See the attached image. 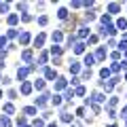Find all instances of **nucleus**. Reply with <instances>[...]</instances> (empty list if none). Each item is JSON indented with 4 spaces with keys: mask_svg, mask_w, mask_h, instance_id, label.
I'll return each mask as SVG.
<instances>
[{
    "mask_svg": "<svg viewBox=\"0 0 127 127\" xmlns=\"http://www.w3.org/2000/svg\"><path fill=\"white\" fill-rule=\"evenodd\" d=\"M28 74H30V66H28V68H26V66H23V68H17V78H19L21 83H26V76H28Z\"/></svg>",
    "mask_w": 127,
    "mask_h": 127,
    "instance_id": "1",
    "label": "nucleus"
},
{
    "mask_svg": "<svg viewBox=\"0 0 127 127\" xmlns=\"http://www.w3.org/2000/svg\"><path fill=\"white\" fill-rule=\"evenodd\" d=\"M83 64H85V68H87V70H91V66L95 64V55L87 53V55H85V59H83Z\"/></svg>",
    "mask_w": 127,
    "mask_h": 127,
    "instance_id": "2",
    "label": "nucleus"
},
{
    "mask_svg": "<svg viewBox=\"0 0 127 127\" xmlns=\"http://www.w3.org/2000/svg\"><path fill=\"white\" fill-rule=\"evenodd\" d=\"M47 100H49V93H45V95H40V97H36V108H45L47 106Z\"/></svg>",
    "mask_w": 127,
    "mask_h": 127,
    "instance_id": "3",
    "label": "nucleus"
},
{
    "mask_svg": "<svg viewBox=\"0 0 127 127\" xmlns=\"http://www.w3.org/2000/svg\"><path fill=\"white\" fill-rule=\"evenodd\" d=\"M119 11H121V4H119V2H110L108 4V13L110 15H117Z\"/></svg>",
    "mask_w": 127,
    "mask_h": 127,
    "instance_id": "4",
    "label": "nucleus"
},
{
    "mask_svg": "<svg viewBox=\"0 0 127 127\" xmlns=\"http://www.w3.org/2000/svg\"><path fill=\"white\" fill-rule=\"evenodd\" d=\"M104 100H106V95L100 93V91H95V93L91 95V102H93V104H95V102H104Z\"/></svg>",
    "mask_w": 127,
    "mask_h": 127,
    "instance_id": "5",
    "label": "nucleus"
},
{
    "mask_svg": "<svg viewBox=\"0 0 127 127\" xmlns=\"http://www.w3.org/2000/svg\"><path fill=\"white\" fill-rule=\"evenodd\" d=\"M42 45H45V34H38V36L34 38V47H38V49H40Z\"/></svg>",
    "mask_w": 127,
    "mask_h": 127,
    "instance_id": "6",
    "label": "nucleus"
},
{
    "mask_svg": "<svg viewBox=\"0 0 127 127\" xmlns=\"http://www.w3.org/2000/svg\"><path fill=\"white\" fill-rule=\"evenodd\" d=\"M106 55H108V53H106L104 47H100V49L95 51V59H106Z\"/></svg>",
    "mask_w": 127,
    "mask_h": 127,
    "instance_id": "7",
    "label": "nucleus"
},
{
    "mask_svg": "<svg viewBox=\"0 0 127 127\" xmlns=\"http://www.w3.org/2000/svg\"><path fill=\"white\" fill-rule=\"evenodd\" d=\"M66 89V78H57V83H55V91H62Z\"/></svg>",
    "mask_w": 127,
    "mask_h": 127,
    "instance_id": "8",
    "label": "nucleus"
},
{
    "mask_svg": "<svg viewBox=\"0 0 127 127\" xmlns=\"http://www.w3.org/2000/svg\"><path fill=\"white\" fill-rule=\"evenodd\" d=\"M51 55H53V57L57 59L59 55H62V47H57V45H53V47H51Z\"/></svg>",
    "mask_w": 127,
    "mask_h": 127,
    "instance_id": "9",
    "label": "nucleus"
},
{
    "mask_svg": "<svg viewBox=\"0 0 127 127\" xmlns=\"http://www.w3.org/2000/svg\"><path fill=\"white\" fill-rule=\"evenodd\" d=\"M4 112H6V117H11V114L15 112V106L11 104V102H6V104H4Z\"/></svg>",
    "mask_w": 127,
    "mask_h": 127,
    "instance_id": "10",
    "label": "nucleus"
},
{
    "mask_svg": "<svg viewBox=\"0 0 127 127\" xmlns=\"http://www.w3.org/2000/svg\"><path fill=\"white\" fill-rule=\"evenodd\" d=\"M21 93H23V95L32 93V85H30V83H21Z\"/></svg>",
    "mask_w": 127,
    "mask_h": 127,
    "instance_id": "11",
    "label": "nucleus"
},
{
    "mask_svg": "<svg viewBox=\"0 0 127 127\" xmlns=\"http://www.w3.org/2000/svg\"><path fill=\"white\" fill-rule=\"evenodd\" d=\"M21 59H23V62H32V51L26 49V51L21 53Z\"/></svg>",
    "mask_w": 127,
    "mask_h": 127,
    "instance_id": "12",
    "label": "nucleus"
},
{
    "mask_svg": "<svg viewBox=\"0 0 127 127\" xmlns=\"http://www.w3.org/2000/svg\"><path fill=\"white\" fill-rule=\"evenodd\" d=\"M23 114H28V117L36 114V106H28V108H23Z\"/></svg>",
    "mask_w": 127,
    "mask_h": 127,
    "instance_id": "13",
    "label": "nucleus"
},
{
    "mask_svg": "<svg viewBox=\"0 0 127 127\" xmlns=\"http://www.w3.org/2000/svg\"><path fill=\"white\" fill-rule=\"evenodd\" d=\"M19 42H21V45H28V42H30V34H28V32H23L21 36H19Z\"/></svg>",
    "mask_w": 127,
    "mask_h": 127,
    "instance_id": "14",
    "label": "nucleus"
},
{
    "mask_svg": "<svg viewBox=\"0 0 127 127\" xmlns=\"http://www.w3.org/2000/svg\"><path fill=\"white\" fill-rule=\"evenodd\" d=\"M78 70H81V66H78V62H70V72H72V74H76Z\"/></svg>",
    "mask_w": 127,
    "mask_h": 127,
    "instance_id": "15",
    "label": "nucleus"
},
{
    "mask_svg": "<svg viewBox=\"0 0 127 127\" xmlns=\"http://www.w3.org/2000/svg\"><path fill=\"white\" fill-rule=\"evenodd\" d=\"M0 125H2V127H11V119L6 117V114H2V119H0Z\"/></svg>",
    "mask_w": 127,
    "mask_h": 127,
    "instance_id": "16",
    "label": "nucleus"
},
{
    "mask_svg": "<svg viewBox=\"0 0 127 127\" xmlns=\"http://www.w3.org/2000/svg\"><path fill=\"white\" fill-rule=\"evenodd\" d=\"M6 21H9L11 26H15V23L19 21V15H15V13H13V15H9V17H6Z\"/></svg>",
    "mask_w": 127,
    "mask_h": 127,
    "instance_id": "17",
    "label": "nucleus"
},
{
    "mask_svg": "<svg viewBox=\"0 0 127 127\" xmlns=\"http://www.w3.org/2000/svg\"><path fill=\"white\" fill-rule=\"evenodd\" d=\"M45 76L49 78V81H51V78H55V70L53 68H45Z\"/></svg>",
    "mask_w": 127,
    "mask_h": 127,
    "instance_id": "18",
    "label": "nucleus"
},
{
    "mask_svg": "<svg viewBox=\"0 0 127 127\" xmlns=\"http://www.w3.org/2000/svg\"><path fill=\"white\" fill-rule=\"evenodd\" d=\"M110 74H112V72H110V68H102L100 70V76L102 78H110Z\"/></svg>",
    "mask_w": 127,
    "mask_h": 127,
    "instance_id": "19",
    "label": "nucleus"
},
{
    "mask_svg": "<svg viewBox=\"0 0 127 127\" xmlns=\"http://www.w3.org/2000/svg\"><path fill=\"white\" fill-rule=\"evenodd\" d=\"M85 51V42H76L74 45V53H83Z\"/></svg>",
    "mask_w": 127,
    "mask_h": 127,
    "instance_id": "20",
    "label": "nucleus"
},
{
    "mask_svg": "<svg viewBox=\"0 0 127 127\" xmlns=\"http://www.w3.org/2000/svg\"><path fill=\"white\" fill-rule=\"evenodd\" d=\"M62 121H64V123H70V121H72V114L64 110V112H62Z\"/></svg>",
    "mask_w": 127,
    "mask_h": 127,
    "instance_id": "21",
    "label": "nucleus"
},
{
    "mask_svg": "<svg viewBox=\"0 0 127 127\" xmlns=\"http://www.w3.org/2000/svg\"><path fill=\"white\" fill-rule=\"evenodd\" d=\"M117 28H121V30H125V28H127V19H117Z\"/></svg>",
    "mask_w": 127,
    "mask_h": 127,
    "instance_id": "22",
    "label": "nucleus"
},
{
    "mask_svg": "<svg viewBox=\"0 0 127 127\" xmlns=\"http://www.w3.org/2000/svg\"><path fill=\"white\" fill-rule=\"evenodd\" d=\"M72 97H74V91H72V89H66V93H64V100H68V102H70Z\"/></svg>",
    "mask_w": 127,
    "mask_h": 127,
    "instance_id": "23",
    "label": "nucleus"
},
{
    "mask_svg": "<svg viewBox=\"0 0 127 127\" xmlns=\"http://www.w3.org/2000/svg\"><path fill=\"white\" fill-rule=\"evenodd\" d=\"M57 17L59 19H68V11H66V9H59L57 11Z\"/></svg>",
    "mask_w": 127,
    "mask_h": 127,
    "instance_id": "24",
    "label": "nucleus"
},
{
    "mask_svg": "<svg viewBox=\"0 0 127 127\" xmlns=\"http://www.w3.org/2000/svg\"><path fill=\"white\" fill-rule=\"evenodd\" d=\"M93 19H95V13L93 11H87L85 13V21H93Z\"/></svg>",
    "mask_w": 127,
    "mask_h": 127,
    "instance_id": "25",
    "label": "nucleus"
},
{
    "mask_svg": "<svg viewBox=\"0 0 127 127\" xmlns=\"http://www.w3.org/2000/svg\"><path fill=\"white\" fill-rule=\"evenodd\" d=\"M9 11V2H0V15H4Z\"/></svg>",
    "mask_w": 127,
    "mask_h": 127,
    "instance_id": "26",
    "label": "nucleus"
},
{
    "mask_svg": "<svg viewBox=\"0 0 127 127\" xmlns=\"http://www.w3.org/2000/svg\"><path fill=\"white\" fill-rule=\"evenodd\" d=\"M78 36H81V38H87V36H89V28H81Z\"/></svg>",
    "mask_w": 127,
    "mask_h": 127,
    "instance_id": "27",
    "label": "nucleus"
},
{
    "mask_svg": "<svg viewBox=\"0 0 127 127\" xmlns=\"http://www.w3.org/2000/svg\"><path fill=\"white\" fill-rule=\"evenodd\" d=\"M51 38H53V42H59V40H62V32H53V36H51Z\"/></svg>",
    "mask_w": 127,
    "mask_h": 127,
    "instance_id": "28",
    "label": "nucleus"
},
{
    "mask_svg": "<svg viewBox=\"0 0 127 127\" xmlns=\"http://www.w3.org/2000/svg\"><path fill=\"white\" fill-rule=\"evenodd\" d=\"M34 87H36L38 91H42V89H45V81H40V78H38V81L34 83Z\"/></svg>",
    "mask_w": 127,
    "mask_h": 127,
    "instance_id": "29",
    "label": "nucleus"
},
{
    "mask_svg": "<svg viewBox=\"0 0 127 127\" xmlns=\"http://www.w3.org/2000/svg\"><path fill=\"white\" fill-rule=\"evenodd\" d=\"M83 93H85V87H83V85H78L76 89H74V95H83Z\"/></svg>",
    "mask_w": 127,
    "mask_h": 127,
    "instance_id": "30",
    "label": "nucleus"
},
{
    "mask_svg": "<svg viewBox=\"0 0 127 127\" xmlns=\"http://www.w3.org/2000/svg\"><path fill=\"white\" fill-rule=\"evenodd\" d=\"M117 104H119V100H117V97H110V100H108V108H114Z\"/></svg>",
    "mask_w": 127,
    "mask_h": 127,
    "instance_id": "31",
    "label": "nucleus"
},
{
    "mask_svg": "<svg viewBox=\"0 0 127 127\" xmlns=\"http://www.w3.org/2000/svg\"><path fill=\"white\" fill-rule=\"evenodd\" d=\"M119 51H127V40H125V38L119 42Z\"/></svg>",
    "mask_w": 127,
    "mask_h": 127,
    "instance_id": "32",
    "label": "nucleus"
},
{
    "mask_svg": "<svg viewBox=\"0 0 127 127\" xmlns=\"http://www.w3.org/2000/svg\"><path fill=\"white\" fill-rule=\"evenodd\" d=\"M102 23L104 26H110V15H102Z\"/></svg>",
    "mask_w": 127,
    "mask_h": 127,
    "instance_id": "33",
    "label": "nucleus"
},
{
    "mask_svg": "<svg viewBox=\"0 0 127 127\" xmlns=\"http://www.w3.org/2000/svg\"><path fill=\"white\" fill-rule=\"evenodd\" d=\"M106 112H108V117H110V119L117 117V110H114V108H106Z\"/></svg>",
    "mask_w": 127,
    "mask_h": 127,
    "instance_id": "34",
    "label": "nucleus"
},
{
    "mask_svg": "<svg viewBox=\"0 0 127 127\" xmlns=\"http://www.w3.org/2000/svg\"><path fill=\"white\" fill-rule=\"evenodd\" d=\"M26 123H28V119H26V117H19V119H17V125H19V127H21V125L26 127Z\"/></svg>",
    "mask_w": 127,
    "mask_h": 127,
    "instance_id": "35",
    "label": "nucleus"
},
{
    "mask_svg": "<svg viewBox=\"0 0 127 127\" xmlns=\"http://www.w3.org/2000/svg\"><path fill=\"white\" fill-rule=\"evenodd\" d=\"M47 59H49V55H47V51H42L40 53V64H47Z\"/></svg>",
    "mask_w": 127,
    "mask_h": 127,
    "instance_id": "36",
    "label": "nucleus"
},
{
    "mask_svg": "<svg viewBox=\"0 0 127 127\" xmlns=\"http://www.w3.org/2000/svg\"><path fill=\"white\" fill-rule=\"evenodd\" d=\"M119 70H121V64H112L110 66V72H119Z\"/></svg>",
    "mask_w": 127,
    "mask_h": 127,
    "instance_id": "37",
    "label": "nucleus"
},
{
    "mask_svg": "<svg viewBox=\"0 0 127 127\" xmlns=\"http://www.w3.org/2000/svg\"><path fill=\"white\" fill-rule=\"evenodd\" d=\"M47 21H49V19H47V17H45V15H40V17H38V23H40V26H45V23H47Z\"/></svg>",
    "mask_w": 127,
    "mask_h": 127,
    "instance_id": "38",
    "label": "nucleus"
},
{
    "mask_svg": "<svg viewBox=\"0 0 127 127\" xmlns=\"http://www.w3.org/2000/svg\"><path fill=\"white\" fill-rule=\"evenodd\" d=\"M4 47H6V38L0 36V49H4Z\"/></svg>",
    "mask_w": 127,
    "mask_h": 127,
    "instance_id": "39",
    "label": "nucleus"
},
{
    "mask_svg": "<svg viewBox=\"0 0 127 127\" xmlns=\"http://www.w3.org/2000/svg\"><path fill=\"white\" fill-rule=\"evenodd\" d=\"M53 104H55V106L62 104V97H59V95H55V97H53Z\"/></svg>",
    "mask_w": 127,
    "mask_h": 127,
    "instance_id": "40",
    "label": "nucleus"
},
{
    "mask_svg": "<svg viewBox=\"0 0 127 127\" xmlns=\"http://www.w3.org/2000/svg\"><path fill=\"white\" fill-rule=\"evenodd\" d=\"M17 9H19V11H26V9H28V4H26V2H19Z\"/></svg>",
    "mask_w": 127,
    "mask_h": 127,
    "instance_id": "41",
    "label": "nucleus"
},
{
    "mask_svg": "<svg viewBox=\"0 0 127 127\" xmlns=\"http://www.w3.org/2000/svg\"><path fill=\"white\" fill-rule=\"evenodd\" d=\"M32 127H45V123H42V121H38V119H36V121H34V125H32Z\"/></svg>",
    "mask_w": 127,
    "mask_h": 127,
    "instance_id": "42",
    "label": "nucleus"
},
{
    "mask_svg": "<svg viewBox=\"0 0 127 127\" xmlns=\"http://www.w3.org/2000/svg\"><path fill=\"white\" fill-rule=\"evenodd\" d=\"M121 117H123V119H127V104H125V108L121 110Z\"/></svg>",
    "mask_w": 127,
    "mask_h": 127,
    "instance_id": "43",
    "label": "nucleus"
},
{
    "mask_svg": "<svg viewBox=\"0 0 127 127\" xmlns=\"http://www.w3.org/2000/svg\"><path fill=\"white\" fill-rule=\"evenodd\" d=\"M121 68H123V70H127V62H123V64H121Z\"/></svg>",
    "mask_w": 127,
    "mask_h": 127,
    "instance_id": "44",
    "label": "nucleus"
},
{
    "mask_svg": "<svg viewBox=\"0 0 127 127\" xmlns=\"http://www.w3.org/2000/svg\"><path fill=\"white\" fill-rule=\"evenodd\" d=\"M47 127H57V123H49V125H47Z\"/></svg>",
    "mask_w": 127,
    "mask_h": 127,
    "instance_id": "45",
    "label": "nucleus"
},
{
    "mask_svg": "<svg viewBox=\"0 0 127 127\" xmlns=\"http://www.w3.org/2000/svg\"><path fill=\"white\" fill-rule=\"evenodd\" d=\"M108 127H117V125H114V123H112V125H108Z\"/></svg>",
    "mask_w": 127,
    "mask_h": 127,
    "instance_id": "46",
    "label": "nucleus"
},
{
    "mask_svg": "<svg viewBox=\"0 0 127 127\" xmlns=\"http://www.w3.org/2000/svg\"><path fill=\"white\" fill-rule=\"evenodd\" d=\"M0 97H2V91H0Z\"/></svg>",
    "mask_w": 127,
    "mask_h": 127,
    "instance_id": "47",
    "label": "nucleus"
},
{
    "mask_svg": "<svg viewBox=\"0 0 127 127\" xmlns=\"http://www.w3.org/2000/svg\"><path fill=\"white\" fill-rule=\"evenodd\" d=\"M0 81H2V76H0Z\"/></svg>",
    "mask_w": 127,
    "mask_h": 127,
    "instance_id": "48",
    "label": "nucleus"
},
{
    "mask_svg": "<svg viewBox=\"0 0 127 127\" xmlns=\"http://www.w3.org/2000/svg\"><path fill=\"white\" fill-rule=\"evenodd\" d=\"M125 78H127V74H125Z\"/></svg>",
    "mask_w": 127,
    "mask_h": 127,
    "instance_id": "49",
    "label": "nucleus"
},
{
    "mask_svg": "<svg viewBox=\"0 0 127 127\" xmlns=\"http://www.w3.org/2000/svg\"><path fill=\"white\" fill-rule=\"evenodd\" d=\"M26 127H30V125H26Z\"/></svg>",
    "mask_w": 127,
    "mask_h": 127,
    "instance_id": "50",
    "label": "nucleus"
},
{
    "mask_svg": "<svg viewBox=\"0 0 127 127\" xmlns=\"http://www.w3.org/2000/svg\"><path fill=\"white\" fill-rule=\"evenodd\" d=\"M0 127H2V125H0Z\"/></svg>",
    "mask_w": 127,
    "mask_h": 127,
    "instance_id": "51",
    "label": "nucleus"
}]
</instances>
